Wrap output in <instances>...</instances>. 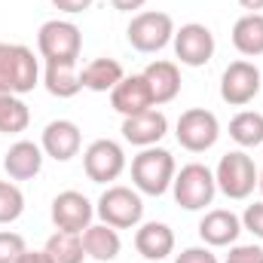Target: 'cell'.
I'll return each mask as SVG.
<instances>
[{
  "mask_svg": "<svg viewBox=\"0 0 263 263\" xmlns=\"http://www.w3.org/2000/svg\"><path fill=\"white\" fill-rule=\"evenodd\" d=\"M178 175L175 156L162 147H144L132 159V184L144 196H162L172 190V181Z\"/></svg>",
  "mask_w": 263,
  "mask_h": 263,
  "instance_id": "6da1fadb",
  "label": "cell"
},
{
  "mask_svg": "<svg viewBox=\"0 0 263 263\" xmlns=\"http://www.w3.org/2000/svg\"><path fill=\"white\" fill-rule=\"evenodd\" d=\"M40 83V65L22 43H0V92L28 95Z\"/></svg>",
  "mask_w": 263,
  "mask_h": 263,
  "instance_id": "7a4b0ae2",
  "label": "cell"
},
{
  "mask_svg": "<svg viewBox=\"0 0 263 263\" xmlns=\"http://www.w3.org/2000/svg\"><path fill=\"white\" fill-rule=\"evenodd\" d=\"M175 18L168 12H159V9H144V12H135L126 28V37H129L132 49L138 52H159L165 49L172 40H175Z\"/></svg>",
  "mask_w": 263,
  "mask_h": 263,
  "instance_id": "3957f363",
  "label": "cell"
},
{
  "mask_svg": "<svg viewBox=\"0 0 263 263\" xmlns=\"http://www.w3.org/2000/svg\"><path fill=\"white\" fill-rule=\"evenodd\" d=\"M257 165L254 159L245 153V150H230L227 156H220L217 168H214V181H217V190L227 199H248L257 187Z\"/></svg>",
  "mask_w": 263,
  "mask_h": 263,
  "instance_id": "277c9868",
  "label": "cell"
},
{
  "mask_svg": "<svg viewBox=\"0 0 263 263\" xmlns=\"http://www.w3.org/2000/svg\"><path fill=\"white\" fill-rule=\"evenodd\" d=\"M172 193H175V202L187 211H202L214 202V193H217V181H214V172L202 162H190L184 165L175 181H172Z\"/></svg>",
  "mask_w": 263,
  "mask_h": 263,
  "instance_id": "5b68a950",
  "label": "cell"
},
{
  "mask_svg": "<svg viewBox=\"0 0 263 263\" xmlns=\"http://www.w3.org/2000/svg\"><path fill=\"white\" fill-rule=\"evenodd\" d=\"M95 214L101 217V223H107L114 230H132L144 217L141 193L132 187H123V184H114L101 193L98 205H95Z\"/></svg>",
  "mask_w": 263,
  "mask_h": 263,
  "instance_id": "8992f818",
  "label": "cell"
},
{
  "mask_svg": "<svg viewBox=\"0 0 263 263\" xmlns=\"http://www.w3.org/2000/svg\"><path fill=\"white\" fill-rule=\"evenodd\" d=\"M37 49H40L46 65H52V62H77L80 49H83V34H80V28L73 22H65V18L43 22L40 31H37Z\"/></svg>",
  "mask_w": 263,
  "mask_h": 263,
  "instance_id": "52a82bcc",
  "label": "cell"
},
{
  "mask_svg": "<svg viewBox=\"0 0 263 263\" xmlns=\"http://www.w3.org/2000/svg\"><path fill=\"white\" fill-rule=\"evenodd\" d=\"M175 138L184 150L190 153H205L217 144L220 138V123L211 110L205 107H190L178 117V126H175Z\"/></svg>",
  "mask_w": 263,
  "mask_h": 263,
  "instance_id": "ba28073f",
  "label": "cell"
},
{
  "mask_svg": "<svg viewBox=\"0 0 263 263\" xmlns=\"http://www.w3.org/2000/svg\"><path fill=\"white\" fill-rule=\"evenodd\" d=\"M83 172L92 184H110L126 172V153L117 141L98 138L83 153Z\"/></svg>",
  "mask_w": 263,
  "mask_h": 263,
  "instance_id": "9c48e42d",
  "label": "cell"
},
{
  "mask_svg": "<svg viewBox=\"0 0 263 263\" xmlns=\"http://www.w3.org/2000/svg\"><path fill=\"white\" fill-rule=\"evenodd\" d=\"M260 95V67L254 62H230L220 77V98L230 107H245Z\"/></svg>",
  "mask_w": 263,
  "mask_h": 263,
  "instance_id": "30bf717a",
  "label": "cell"
},
{
  "mask_svg": "<svg viewBox=\"0 0 263 263\" xmlns=\"http://www.w3.org/2000/svg\"><path fill=\"white\" fill-rule=\"evenodd\" d=\"M175 55H178V62L187 67H202L208 65L211 59H214V34H211V28H205V25H199V22H190V25H181L178 31H175Z\"/></svg>",
  "mask_w": 263,
  "mask_h": 263,
  "instance_id": "8fae6325",
  "label": "cell"
},
{
  "mask_svg": "<svg viewBox=\"0 0 263 263\" xmlns=\"http://www.w3.org/2000/svg\"><path fill=\"white\" fill-rule=\"evenodd\" d=\"M52 223L55 230H65V233H83L92 227V217H95V205L83 196L80 190H65L52 199Z\"/></svg>",
  "mask_w": 263,
  "mask_h": 263,
  "instance_id": "7c38bea8",
  "label": "cell"
},
{
  "mask_svg": "<svg viewBox=\"0 0 263 263\" xmlns=\"http://www.w3.org/2000/svg\"><path fill=\"white\" fill-rule=\"evenodd\" d=\"M110 107H114L117 114H123V120H126V117H135V114H144V110H150V107H156L144 73L123 77V80L114 86V92H110Z\"/></svg>",
  "mask_w": 263,
  "mask_h": 263,
  "instance_id": "4fadbf2b",
  "label": "cell"
},
{
  "mask_svg": "<svg viewBox=\"0 0 263 263\" xmlns=\"http://www.w3.org/2000/svg\"><path fill=\"white\" fill-rule=\"evenodd\" d=\"M40 147L49 159L55 162H67L80 153L83 147V132L77 123L70 120H52L46 129H43V138H40Z\"/></svg>",
  "mask_w": 263,
  "mask_h": 263,
  "instance_id": "5bb4252c",
  "label": "cell"
},
{
  "mask_svg": "<svg viewBox=\"0 0 263 263\" xmlns=\"http://www.w3.org/2000/svg\"><path fill=\"white\" fill-rule=\"evenodd\" d=\"M242 233V217L233 214L230 208H211L205 211V217L199 220V236L208 248H227V245H236Z\"/></svg>",
  "mask_w": 263,
  "mask_h": 263,
  "instance_id": "9a60e30c",
  "label": "cell"
},
{
  "mask_svg": "<svg viewBox=\"0 0 263 263\" xmlns=\"http://www.w3.org/2000/svg\"><path fill=\"white\" fill-rule=\"evenodd\" d=\"M123 138L135 144V147H156L162 138H165V132H168V120H165V114L162 110H156V107H150V110H144V114H135V117H126L123 120Z\"/></svg>",
  "mask_w": 263,
  "mask_h": 263,
  "instance_id": "2e32d148",
  "label": "cell"
},
{
  "mask_svg": "<svg viewBox=\"0 0 263 263\" xmlns=\"http://www.w3.org/2000/svg\"><path fill=\"white\" fill-rule=\"evenodd\" d=\"M43 156L46 153H43L40 144H34V141H15L6 150V156H3V168H6V175L12 181H31V178L40 175Z\"/></svg>",
  "mask_w": 263,
  "mask_h": 263,
  "instance_id": "e0dca14e",
  "label": "cell"
},
{
  "mask_svg": "<svg viewBox=\"0 0 263 263\" xmlns=\"http://www.w3.org/2000/svg\"><path fill=\"white\" fill-rule=\"evenodd\" d=\"M135 248L144 260H165L175 251V233L168 223H159V220L141 223L135 233Z\"/></svg>",
  "mask_w": 263,
  "mask_h": 263,
  "instance_id": "ac0fdd59",
  "label": "cell"
},
{
  "mask_svg": "<svg viewBox=\"0 0 263 263\" xmlns=\"http://www.w3.org/2000/svg\"><path fill=\"white\" fill-rule=\"evenodd\" d=\"M144 80L150 86L153 104H168L181 92V67L175 62H150L144 67Z\"/></svg>",
  "mask_w": 263,
  "mask_h": 263,
  "instance_id": "d6986e66",
  "label": "cell"
},
{
  "mask_svg": "<svg viewBox=\"0 0 263 263\" xmlns=\"http://www.w3.org/2000/svg\"><path fill=\"white\" fill-rule=\"evenodd\" d=\"M80 236H83V251H86V257H92V260L110 263V260H117V254L123 251L120 230H114V227H107V223H92V227L83 230Z\"/></svg>",
  "mask_w": 263,
  "mask_h": 263,
  "instance_id": "ffe728a7",
  "label": "cell"
},
{
  "mask_svg": "<svg viewBox=\"0 0 263 263\" xmlns=\"http://www.w3.org/2000/svg\"><path fill=\"white\" fill-rule=\"evenodd\" d=\"M126 77L123 65L117 59H92L80 70V83L89 92H114V86Z\"/></svg>",
  "mask_w": 263,
  "mask_h": 263,
  "instance_id": "44dd1931",
  "label": "cell"
},
{
  "mask_svg": "<svg viewBox=\"0 0 263 263\" xmlns=\"http://www.w3.org/2000/svg\"><path fill=\"white\" fill-rule=\"evenodd\" d=\"M233 46L248 59L263 55V12H245L233 25Z\"/></svg>",
  "mask_w": 263,
  "mask_h": 263,
  "instance_id": "7402d4cb",
  "label": "cell"
},
{
  "mask_svg": "<svg viewBox=\"0 0 263 263\" xmlns=\"http://www.w3.org/2000/svg\"><path fill=\"white\" fill-rule=\"evenodd\" d=\"M43 83H46V92L55 95V98H73L83 89L77 62H52V65H46Z\"/></svg>",
  "mask_w": 263,
  "mask_h": 263,
  "instance_id": "603a6c76",
  "label": "cell"
},
{
  "mask_svg": "<svg viewBox=\"0 0 263 263\" xmlns=\"http://www.w3.org/2000/svg\"><path fill=\"white\" fill-rule=\"evenodd\" d=\"M52 263H83L86 260V251H83V236L80 233H65V230H55L49 239H46V248Z\"/></svg>",
  "mask_w": 263,
  "mask_h": 263,
  "instance_id": "cb8c5ba5",
  "label": "cell"
},
{
  "mask_svg": "<svg viewBox=\"0 0 263 263\" xmlns=\"http://www.w3.org/2000/svg\"><path fill=\"white\" fill-rule=\"evenodd\" d=\"M230 138L248 150V147H260L263 144V114L257 110H239L230 120Z\"/></svg>",
  "mask_w": 263,
  "mask_h": 263,
  "instance_id": "d4e9b609",
  "label": "cell"
},
{
  "mask_svg": "<svg viewBox=\"0 0 263 263\" xmlns=\"http://www.w3.org/2000/svg\"><path fill=\"white\" fill-rule=\"evenodd\" d=\"M28 123H31V110L22 101V95L0 92V132L3 135H18V132L28 129Z\"/></svg>",
  "mask_w": 263,
  "mask_h": 263,
  "instance_id": "484cf974",
  "label": "cell"
},
{
  "mask_svg": "<svg viewBox=\"0 0 263 263\" xmlns=\"http://www.w3.org/2000/svg\"><path fill=\"white\" fill-rule=\"evenodd\" d=\"M25 211V193L12 181H0V223L18 220Z\"/></svg>",
  "mask_w": 263,
  "mask_h": 263,
  "instance_id": "4316f807",
  "label": "cell"
},
{
  "mask_svg": "<svg viewBox=\"0 0 263 263\" xmlns=\"http://www.w3.org/2000/svg\"><path fill=\"white\" fill-rule=\"evenodd\" d=\"M28 251L25 239L12 230H0V263H18V257Z\"/></svg>",
  "mask_w": 263,
  "mask_h": 263,
  "instance_id": "83f0119b",
  "label": "cell"
},
{
  "mask_svg": "<svg viewBox=\"0 0 263 263\" xmlns=\"http://www.w3.org/2000/svg\"><path fill=\"white\" fill-rule=\"evenodd\" d=\"M223 263H263L260 245H233Z\"/></svg>",
  "mask_w": 263,
  "mask_h": 263,
  "instance_id": "f1b7e54d",
  "label": "cell"
},
{
  "mask_svg": "<svg viewBox=\"0 0 263 263\" xmlns=\"http://www.w3.org/2000/svg\"><path fill=\"white\" fill-rule=\"evenodd\" d=\"M242 230H248V233H254L257 239H263V202H254V205L245 208V214H242Z\"/></svg>",
  "mask_w": 263,
  "mask_h": 263,
  "instance_id": "f546056e",
  "label": "cell"
},
{
  "mask_svg": "<svg viewBox=\"0 0 263 263\" xmlns=\"http://www.w3.org/2000/svg\"><path fill=\"white\" fill-rule=\"evenodd\" d=\"M175 263H217V257L211 254V248H187L175 257Z\"/></svg>",
  "mask_w": 263,
  "mask_h": 263,
  "instance_id": "4dcf8cb0",
  "label": "cell"
},
{
  "mask_svg": "<svg viewBox=\"0 0 263 263\" xmlns=\"http://www.w3.org/2000/svg\"><path fill=\"white\" fill-rule=\"evenodd\" d=\"M95 0H52V6L59 12H67V15H77V12H86Z\"/></svg>",
  "mask_w": 263,
  "mask_h": 263,
  "instance_id": "1f68e13d",
  "label": "cell"
},
{
  "mask_svg": "<svg viewBox=\"0 0 263 263\" xmlns=\"http://www.w3.org/2000/svg\"><path fill=\"white\" fill-rule=\"evenodd\" d=\"M114 3V9H120V12H138L147 0H110Z\"/></svg>",
  "mask_w": 263,
  "mask_h": 263,
  "instance_id": "d6a6232c",
  "label": "cell"
},
{
  "mask_svg": "<svg viewBox=\"0 0 263 263\" xmlns=\"http://www.w3.org/2000/svg\"><path fill=\"white\" fill-rule=\"evenodd\" d=\"M18 263H52V260H49L46 251H25V254L18 257Z\"/></svg>",
  "mask_w": 263,
  "mask_h": 263,
  "instance_id": "836d02e7",
  "label": "cell"
},
{
  "mask_svg": "<svg viewBox=\"0 0 263 263\" xmlns=\"http://www.w3.org/2000/svg\"><path fill=\"white\" fill-rule=\"evenodd\" d=\"M239 6H242V9H248V12H260L263 0H239Z\"/></svg>",
  "mask_w": 263,
  "mask_h": 263,
  "instance_id": "e575fe53",
  "label": "cell"
},
{
  "mask_svg": "<svg viewBox=\"0 0 263 263\" xmlns=\"http://www.w3.org/2000/svg\"><path fill=\"white\" fill-rule=\"evenodd\" d=\"M257 187H260V193H263V168H260V175H257Z\"/></svg>",
  "mask_w": 263,
  "mask_h": 263,
  "instance_id": "d590c367",
  "label": "cell"
}]
</instances>
